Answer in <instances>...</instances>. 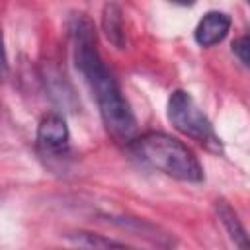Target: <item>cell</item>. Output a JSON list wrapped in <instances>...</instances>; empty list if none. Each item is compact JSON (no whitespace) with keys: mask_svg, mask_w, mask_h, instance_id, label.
Masks as SVG:
<instances>
[{"mask_svg":"<svg viewBox=\"0 0 250 250\" xmlns=\"http://www.w3.org/2000/svg\"><path fill=\"white\" fill-rule=\"evenodd\" d=\"M102 29H104L107 41L113 47H117V49H123L125 47L123 16H121V8L115 2H107L104 6V12H102Z\"/></svg>","mask_w":250,"mask_h":250,"instance_id":"8992f818","label":"cell"},{"mask_svg":"<svg viewBox=\"0 0 250 250\" xmlns=\"http://www.w3.org/2000/svg\"><path fill=\"white\" fill-rule=\"evenodd\" d=\"M170 2H174V4H180V6H191L195 0H170Z\"/></svg>","mask_w":250,"mask_h":250,"instance_id":"30bf717a","label":"cell"},{"mask_svg":"<svg viewBox=\"0 0 250 250\" xmlns=\"http://www.w3.org/2000/svg\"><path fill=\"white\" fill-rule=\"evenodd\" d=\"M168 119L180 133L191 137L193 141L205 145L207 148H211V150L221 148L219 137L215 135L211 121L197 107L195 100L188 92L176 90L170 96V100H168Z\"/></svg>","mask_w":250,"mask_h":250,"instance_id":"3957f363","label":"cell"},{"mask_svg":"<svg viewBox=\"0 0 250 250\" xmlns=\"http://www.w3.org/2000/svg\"><path fill=\"white\" fill-rule=\"evenodd\" d=\"M76 242L78 244H84V246H94V248H109V246H125L123 242H115V240H109V238H102V236H94V234H88V232H80L76 236Z\"/></svg>","mask_w":250,"mask_h":250,"instance_id":"ba28073f","label":"cell"},{"mask_svg":"<svg viewBox=\"0 0 250 250\" xmlns=\"http://www.w3.org/2000/svg\"><path fill=\"white\" fill-rule=\"evenodd\" d=\"M232 51H234V55H236L246 66H250V35L238 37V39L232 43Z\"/></svg>","mask_w":250,"mask_h":250,"instance_id":"9c48e42d","label":"cell"},{"mask_svg":"<svg viewBox=\"0 0 250 250\" xmlns=\"http://www.w3.org/2000/svg\"><path fill=\"white\" fill-rule=\"evenodd\" d=\"M70 37L74 51V64L80 74L86 78L90 90L96 96L102 119L107 131L121 143H133L137 139V121L135 115L123 98L117 80L104 64L100 51L96 29L90 18L74 16L70 20Z\"/></svg>","mask_w":250,"mask_h":250,"instance_id":"6da1fadb","label":"cell"},{"mask_svg":"<svg viewBox=\"0 0 250 250\" xmlns=\"http://www.w3.org/2000/svg\"><path fill=\"white\" fill-rule=\"evenodd\" d=\"M68 127L62 115L49 113L37 127V145L45 154H64L68 150Z\"/></svg>","mask_w":250,"mask_h":250,"instance_id":"277c9868","label":"cell"},{"mask_svg":"<svg viewBox=\"0 0 250 250\" xmlns=\"http://www.w3.org/2000/svg\"><path fill=\"white\" fill-rule=\"evenodd\" d=\"M248 4H250V0H248Z\"/></svg>","mask_w":250,"mask_h":250,"instance_id":"8fae6325","label":"cell"},{"mask_svg":"<svg viewBox=\"0 0 250 250\" xmlns=\"http://www.w3.org/2000/svg\"><path fill=\"white\" fill-rule=\"evenodd\" d=\"M135 152L148 162L152 168L182 180V182H201L203 170L193 152L178 139L166 133H146L133 141Z\"/></svg>","mask_w":250,"mask_h":250,"instance_id":"7a4b0ae2","label":"cell"},{"mask_svg":"<svg viewBox=\"0 0 250 250\" xmlns=\"http://www.w3.org/2000/svg\"><path fill=\"white\" fill-rule=\"evenodd\" d=\"M230 29V16L225 12H207L195 27V41L201 47H213L227 37Z\"/></svg>","mask_w":250,"mask_h":250,"instance_id":"5b68a950","label":"cell"},{"mask_svg":"<svg viewBox=\"0 0 250 250\" xmlns=\"http://www.w3.org/2000/svg\"><path fill=\"white\" fill-rule=\"evenodd\" d=\"M215 209H217V215H219L223 227L227 229L230 240H232L238 248H250V236H248L246 229L242 227L238 215L232 211V207H230L227 201L219 199V201L215 203Z\"/></svg>","mask_w":250,"mask_h":250,"instance_id":"52a82bcc","label":"cell"}]
</instances>
